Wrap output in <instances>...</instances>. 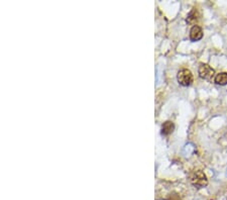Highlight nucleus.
<instances>
[{
    "label": "nucleus",
    "mask_w": 227,
    "mask_h": 200,
    "mask_svg": "<svg viewBox=\"0 0 227 200\" xmlns=\"http://www.w3.org/2000/svg\"><path fill=\"white\" fill-rule=\"evenodd\" d=\"M190 182L196 188H204L208 185L207 176L201 170H196L190 175Z\"/></svg>",
    "instance_id": "1"
},
{
    "label": "nucleus",
    "mask_w": 227,
    "mask_h": 200,
    "mask_svg": "<svg viewBox=\"0 0 227 200\" xmlns=\"http://www.w3.org/2000/svg\"><path fill=\"white\" fill-rule=\"evenodd\" d=\"M177 80L180 85L184 86V87H188L193 82V74L188 69H182L178 72Z\"/></svg>",
    "instance_id": "2"
},
{
    "label": "nucleus",
    "mask_w": 227,
    "mask_h": 200,
    "mask_svg": "<svg viewBox=\"0 0 227 200\" xmlns=\"http://www.w3.org/2000/svg\"><path fill=\"white\" fill-rule=\"evenodd\" d=\"M198 74L200 78L207 81H212L213 79H215V71L207 64H200L198 68Z\"/></svg>",
    "instance_id": "3"
},
{
    "label": "nucleus",
    "mask_w": 227,
    "mask_h": 200,
    "mask_svg": "<svg viewBox=\"0 0 227 200\" xmlns=\"http://www.w3.org/2000/svg\"><path fill=\"white\" fill-rule=\"evenodd\" d=\"M203 37V30L199 25H194L190 30V40L192 42H198Z\"/></svg>",
    "instance_id": "4"
},
{
    "label": "nucleus",
    "mask_w": 227,
    "mask_h": 200,
    "mask_svg": "<svg viewBox=\"0 0 227 200\" xmlns=\"http://www.w3.org/2000/svg\"><path fill=\"white\" fill-rule=\"evenodd\" d=\"M174 129H175L174 122L168 120V121L164 122L163 126H161V134H164V136H168L170 133H173Z\"/></svg>",
    "instance_id": "5"
},
{
    "label": "nucleus",
    "mask_w": 227,
    "mask_h": 200,
    "mask_svg": "<svg viewBox=\"0 0 227 200\" xmlns=\"http://www.w3.org/2000/svg\"><path fill=\"white\" fill-rule=\"evenodd\" d=\"M214 82L217 85H221V86L227 85V73L226 72H222V73H219L216 75Z\"/></svg>",
    "instance_id": "6"
},
{
    "label": "nucleus",
    "mask_w": 227,
    "mask_h": 200,
    "mask_svg": "<svg viewBox=\"0 0 227 200\" xmlns=\"http://www.w3.org/2000/svg\"><path fill=\"white\" fill-rule=\"evenodd\" d=\"M197 20H198L197 11H196V9H193V10H192V11L188 14L187 19H186V21H187L188 23H190V25H192V23H195L196 21H197Z\"/></svg>",
    "instance_id": "7"
},
{
    "label": "nucleus",
    "mask_w": 227,
    "mask_h": 200,
    "mask_svg": "<svg viewBox=\"0 0 227 200\" xmlns=\"http://www.w3.org/2000/svg\"><path fill=\"white\" fill-rule=\"evenodd\" d=\"M226 175H227V173H226Z\"/></svg>",
    "instance_id": "8"
}]
</instances>
